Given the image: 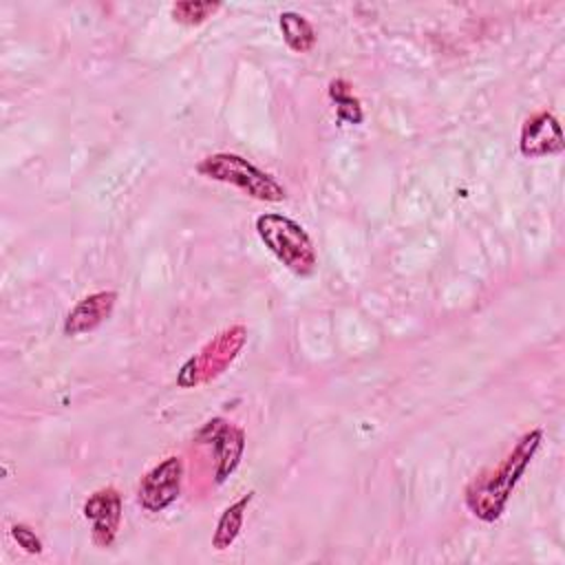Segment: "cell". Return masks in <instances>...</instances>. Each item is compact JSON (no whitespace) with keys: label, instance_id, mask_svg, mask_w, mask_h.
Segmentation results:
<instances>
[{"label":"cell","instance_id":"cell-2","mask_svg":"<svg viewBox=\"0 0 565 565\" xmlns=\"http://www.w3.org/2000/svg\"><path fill=\"white\" fill-rule=\"evenodd\" d=\"M256 234L263 241V245L276 256L278 263H282L291 274L300 278H309L318 269V254L313 247L311 236L307 230L296 223L294 218L278 214V212H265L256 216Z\"/></svg>","mask_w":565,"mask_h":565},{"label":"cell","instance_id":"cell-11","mask_svg":"<svg viewBox=\"0 0 565 565\" xmlns=\"http://www.w3.org/2000/svg\"><path fill=\"white\" fill-rule=\"evenodd\" d=\"M278 26H280L285 44L291 51L309 53L316 46V29L305 15H300L296 11H282L278 15Z\"/></svg>","mask_w":565,"mask_h":565},{"label":"cell","instance_id":"cell-5","mask_svg":"<svg viewBox=\"0 0 565 565\" xmlns=\"http://www.w3.org/2000/svg\"><path fill=\"white\" fill-rule=\"evenodd\" d=\"M183 481V459L179 455H170L152 466L137 486V503L146 512H163L170 508L181 494Z\"/></svg>","mask_w":565,"mask_h":565},{"label":"cell","instance_id":"cell-12","mask_svg":"<svg viewBox=\"0 0 565 565\" xmlns=\"http://www.w3.org/2000/svg\"><path fill=\"white\" fill-rule=\"evenodd\" d=\"M329 99L335 104V119L338 121H347V124H362L364 119V110L360 99L353 95V86L342 79L335 77L329 82Z\"/></svg>","mask_w":565,"mask_h":565},{"label":"cell","instance_id":"cell-3","mask_svg":"<svg viewBox=\"0 0 565 565\" xmlns=\"http://www.w3.org/2000/svg\"><path fill=\"white\" fill-rule=\"evenodd\" d=\"M196 172L210 181L232 185L256 201L280 203L287 199L282 183L236 152L207 154L196 163Z\"/></svg>","mask_w":565,"mask_h":565},{"label":"cell","instance_id":"cell-4","mask_svg":"<svg viewBox=\"0 0 565 565\" xmlns=\"http://www.w3.org/2000/svg\"><path fill=\"white\" fill-rule=\"evenodd\" d=\"M245 342H247V329L243 324H232L223 329L181 364L177 373V386L192 388L210 380H216L238 358Z\"/></svg>","mask_w":565,"mask_h":565},{"label":"cell","instance_id":"cell-14","mask_svg":"<svg viewBox=\"0 0 565 565\" xmlns=\"http://www.w3.org/2000/svg\"><path fill=\"white\" fill-rule=\"evenodd\" d=\"M9 534L18 543V547H22L26 554H40L42 552L40 536L26 523H13Z\"/></svg>","mask_w":565,"mask_h":565},{"label":"cell","instance_id":"cell-8","mask_svg":"<svg viewBox=\"0 0 565 565\" xmlns=\"http://www.w3.org/2000/svg\"><path fill=\"white\" fill-rule=\"evenodd\" d=\"M519 150L527 159L561 154L565 150V139L556 115H552L550 110H539L530 115L521 126Z\"/></svg>","mask_w":565,"mask_h":565},{"label":"cell","instance_id":"cell-10","mask_svg":"<svg viewBox=\"0 0 565 565\" xmlns=\"http://www.w3.org/2000/svg\"><path fill=\"white\" fill-rule=\"evenodd\" d=\"M252 499H254V492L249 490L221 512V516L216 521V527H214V534H212V547L216 552H223V550L232 547V543L238 539V534L243 530L245 512H247V505L252 503Z\"/></svg>","mask_w":565,"mask_h":565},{"label":"cell","instance_id":"cell-1","mask_svg":"<svg viewBox=\"0 0 565 565\" xmlns=\"http://www.w3.org/2000/svg\"><path fill=\"white\" fill-rule=\"evenodd\" d=\"M541 441H543L541 428L527 430L516 439L512 450L501 459L497 468L481 472L468 483L466 505L477 519L492 523L503 514L514 486L519 483L521 475L534 459Z\"/></svg>","mask_w":565,"mask_h":565},{"label":"cell","instance_id":"cell-7","mask_svg":"<svg viewBox=\"0 0 565 565\" xmlns=\"http://www.w3.org/2000/svg\"><path fill=\"white\" fill-rule=\"evenodd\" d=\"M121 494L113 488H99L82 505V514L90 521V541L97 547H110L119 534L121 525Z\"/></svg>","mask_w":565,"mask_h":565},{"label":"cell","instance_id":"cell-13","mask_svg":"<svg viewBox=\"0 0 565 565\" xmlns=\"http://www.w3.org/2000/svg\"><path fill=\"white\" fill-rule=\"evenodd\" d=\"M221 9V2L212 0H181L170 7V15L179 24H203L207 18H212Z\"/></svg>","mask_w":565,"mask_h":565},{"label":"cell","instance_id":"cell-6","mask_svg":"<svg viewBox=\"0 0 565 565\" xmlns=\"http://www.w3.org/2000/svg\"><path fill=\"white\" fill-rule=\"evenodd\" d=\"M194 439L199 444L212 446V452L216 459L214 481L216 483L227 481V477H232V472L238 468V463L243 459V450H245L243 428L225 422L223 417H214L199 428Z\"/></svg>","mask_w":565,"mask_h":565},{"label":"cell","instance_id":"cell-9","mask_svg":"<svg viewBox=\"0 0 565 565\" xmlns=\"http://www.w3.org/2000/svg\"><path fill=\"white\" fill-rule=\"evenodd\" d=\"M117 305V291L102 289L95 294L84 296L64 318V333L75 338L82 333L95 331L102 322H106L113 316V309Z\"/></svg>","mask_w":565,"mask_h":565}]
</instances>
